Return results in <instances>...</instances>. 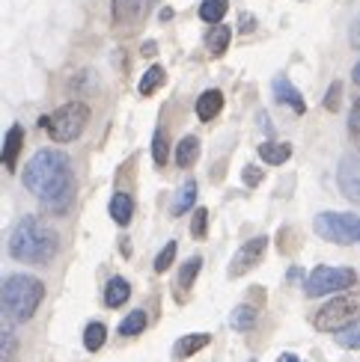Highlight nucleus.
I'll return each mask as SVG.
<instances>
[{"instance_id": "obj_1", "label": "nucleus", "mask_w": 360, "mask_h": 362, "mask_svg": "<svg viewBox=\"0 0 360 362\" xmlns=\"http://www.w3.org/2000/svg\"><path fill=\"white\" fill-rule=\"evenodd\" d=\"M24 187L42 202L48 214H66L74 202V173L72 160L60 148H39L21 173Z\"/></svg>"}, {"instance_id": "obj_2", "label": "nucleus", "mask_w": 360, "mask_h": 362, "mask_svg": "<svg viewBox=\"0 0 360 362\" xmlns=\"http://www.w3.org/2000/svg\"><path fill=\"white\" fill-rule=\"evenodd\" d=\"M57 250H60L57 229L36 214L21 217L9 235V255L27 264H51Z\"/></svg>"}, {"instance_id": "obj_3", "label": "nucleus", "mask_w": 360, "mask_h": 362, "mask_svg": "<svg viewBox=\"0 0 360 362\" xmlns=\"http://www.w3.org/2000/svg\"><path fill=\"white\" fill-rule=\"evenodd\" d=\"M45 300V285L36 276L12 274L4 279L0 288V303H4V318L12 324H24L36 315L39 303Z\"/></svg>"}, {"instance_id": "obj_4", "label": "nucleus", "mask_w": 360, "mask_h": 362, "mask_svg": "<svg viewBox=\"0 0 360 362\" xmlns=\"http://www.w3.org/2000/svg\"><path fill=\"white\" fill-rule=\"evenodd\" d=\"M39 125L51 134V140L57 143H74L89 125V107L84 101H69L63 107H57L54 113L42 116Z\"/></svg>"}, {"instance_id": "obj_5", "label": "nucleus", "mask_w": 360, "mask_h": 362, "mask_svg": "<svg viewBox=\"0 0 360 362\" xmlns=\"http://www.w3.org/2000/svg\"><path fill=\"white\" fill-rule=\"evenodd\" d=\"M313 229L319 238L331 240L339 247H351L360 240V217L357 214H339V211H325L313 220Z\"/></svg>"}, {"instance_id": "obj_6", "label": "nucleus", "mask_w": 360, "mask_h": 362, "mask_svg": "<svg viewBox=\"0 0 360 362\" xmlns=\"http://www.w3.org/2000/svg\"><path fill=\"white\" fill-rule=\"evenodd\" d=\"M357 282V274L351 267H327L319 264L304 282V291L307 297H325V294H337V291H346Z\"/></svg>"}, {"instance_id": "obj_7", "label": "nucleus", "mask_w": 360, "mask_h": 362, "mask_svg": "<svg viewBox=\"0 0 360 362\" xmlns=\"http://www.w3.org/2000/svg\"><path fill=\"white\" fill-rule=\"evenodd\" d=\"M357 312H360V294H342V297H334L331 303H325L313 315V327L337 333V329H342L349 321L357 318Z\"/></svg>"}, {"instance_id": "obj_8", "label": "nucleus", "mask_w": 360, "mask_h": 362, "mask_svg": "<svg viewBox=\"0 0 360 362\" xmlns=\"http://www.w3.org/2000/svg\"><path fill=\"white\" fill-rule=\"evenodd\" d=\"M158 0H113L111 4V18H113V27L119 30H137L149 12L155 9Z\"/></svg>"}, {"instance_id": "obj_9", "label": "nucleus", "mask_w": 360, "mask_h": 362, "mask_svg": "<svg viewBox=\"0 0 360 362\" xmlns=\"http://www.w3.org/2000/svg\"><path fill=\"white\" fill-rule=\"evenodd\" d=\"M265 250H268V238H265V235L250 238L247 244H242V247H238V252L232 255V262H230V267H227V276H230V279H238V276L250 274V270L262 262Z\"/></svg>"}, {"instance_id": "obj_10", "label": "nucleus", "mask_w": 360, "mask_h": 362, "mask_svg": "<svg viewBox=\"0 0 360 362\" xmlns=\"http://www.w3.org/2000/svg\"><path fill=\"white\" fill-rule=\"evenodd\" d=\"M337 185H339V193L346 196L349 202L360 205V158L357 155H346L339 160Z\"/></svg>"}, {"instance_id": "obj_11", "label": "nucleus", "mask_w": 360, "mask_h": 362, "mask_svg": "<svg viewBox=\"0 0 360 362\" xmlns=\"http://www.w3.org/2000/svg\"><path fill=\"white\" fill-rule=\"evenodd\" d=\"M200 270H203V255H191L185 264H179V274H176V282H173V297L179 300V303L188 300L193 282H197V276H200Z\"/></svg>"}, {"instance_id": "obj_12", "label": "nucleus", "mask_w": 360, "mask_h": 362, "mask_svg": "<svg viewBox=\"0 0 360 362\" xmlns=\"http://www.w3.org/2000/svg\"><path fill=\"white\" fill-rule=\"evenodd\" d=\"M271 89H274V98H277L280 104H286V107H292L298 116H304V113H307V104H304L301 93H298V89L292 86V81L286 78V74H277L274 83H271Z\"/></svg>"}, {"instance_id": "obj_13", "label": "nucleus", "mask_w": 360, "mask_h": 362, "mask_svg": "<svg viewBox=\"0 0 360 362\" xmlns=\"http://www.w3.org/2000/svg\"><path fill=\"white\" fill-rule=\"evenodd\" d=\"M223 110V93L220 89H206V93L197 98V119L200 122H212L215 116H220Z\"/></svg>"}, {"instance_id": "obj_14", "label": "nucleus", "mask_w": 360, "mask_h": 362, "mask_svg": "<svg viewBox=\"0 0 360 362\" xmlns=\"http://www.w3.org/2000/svg\"><path fill=\"white\" fill-rule=\"evenodd\" d=\"M21 143H24V128H21V125H12V128L6 131V140H4V167H6L9 173L15 170V160H18Z\"/></svg>"}, {"instance_id": "obj_15", "label": "nucleus", "mask_w": 360, "mask_h": 362, "mask_svg": "<svg viewBox=\"0 0 360 362\" xmlns=\"http://www.w3.org/2000/svg\"><path fill=\"white\" fill-rule=\"evenodd\" d=\"M230 39H232V30L227 24H212V30H208L206 36V48L212 57H223L230 48Z\"/></svg>"}, {"instance_id": "obj_16", "label": "nucleus", "mask_w": 360, "mask_h": 362, "mask_svg": "<svg viewBox=\"0 0 360 362\" xmlns=\"http://www.w3.org/2000/svg\"><path fill=\"white\" fill-rule=\"evenodd\" d=\"M208 341H212V336H208V333H191V336H182V339L176 341L173 354H176V359H188V356H193V354H200Z\"/></svg>"}, {"instance_id": "obj_17", "label": "nucleus", "mask_w": 360, "mask_h": 362, "mask_svg": "<svg viewBox=\"0 0 360 362\" xmlns=\"http://www.w3.org/2000/svg\"><path fill=\"white\" fill-rule=\"evenodd\" d=\"M128 297H131V285H128V279L113 276V279L108 282V288H104V306H108V309H116V306H123Z\"/></svg>"}, {"instance_id": "obj_18", "label": "nucleus", "mask_w": 360, "mask_h": 362, "mask_svg": "<svg viewBox=\"0 0 360 362\" xmlns=\"http://www.w3.org/2000/svg\"><path fill=\"white\" fill-rule=\"evenodd\" d=\"M111 217H113V223L116 226H128L131 223V217H134V199L128 193H113V199H111Z\"/></svg>"}, {"instance_id": "obj_19", "label": "nucleus", "mask_w": 360, "mask_h": 362, "mask_svg": "<svg viewBox=\"0 0 360 362\" xmlns=\"http://www.w3.org/2000/svg\"><path fill=\"white\" fill-rule=\"evenodd\" d=\"M197 158H200V140L193 137V134H188V137H182L176 146V163L182 170H188V167L197 163Z\"/></svg>"}, {"instance_id": "obj_20", "label": "nucleus", "mask_w": 360, "mask_h": 362, "mask_svg": "<svg viewBox=\"0 0 360 362\" xmlns=\"http://www.w3.org/2000/svg\"><path fill=\"white\" fill-rule=\"evenodd\" d=\"M193 202H197V181L188 178L185 185L179 187V193H176V202H173V217H182L185 211H191V208H193Z\"/></svg>"}, {"instance_id": "obj_21", "label": "nucleus", "mask_w": 360, "mask_h": 362, "mask_svg": "<svg viewBox=\"0 0 360 362\" xmlns=\"http://www.w3.org/2000/svg\"><path fill=\"white\" fill-rule=\"evenodd\" d=\"M259 158L265 163H274V167H280V163H286L292 158V146L289 143H262L259 146Z\"/></svg>"}, {"instance_id": "obj_22", "label": "nucleus", "mask_w": 360, "mask_h": 362, "mask_svg": "<svg viewBox=\"0 0 360 362\" xmlns=\"http://www.w3.org/2000/svg\"><path fill=\"white\" fill-rule=\"evenodd\" d=\"M334 341L339 344V348H346V351H360V321H349L342 329H337L334 333Z\"/></svg>"}, {"instance_id": "obj_23", "label": "nucleus", "mask_w": 360, "mask_h": 362, "mask_svg": "<svg viewBox=\"0 0 360 362\" xmlns=\"http://www.w3.org/2000/svg\"><path fill=\"white\" fill-rule=\"evenodd\" d=\"M257 324V306H235L232 315H230V327L235 333H247Z\"/></svg>"}, {"instance_id": "obj_24", "label": "nucleus", "mask_w": 360, "mask_h": 362, "mask_svg": "<svg viewBox=\"0 0 360 362\" xmlns=\"http://www.w3.org/2000/svg\"><path fill=\"white\" fill-rule=\"evenodd\" d=\"M230 9V0H203L200 4V18L206 24H220L223 15Z\"/></svg>"}, {"instance_id": "obj_25", "label": "nucleus", "mask_w": 360, "mask_h": 362, "mask_svg": "<svg viewBox=\"0 0 360 362\" xmlns=\"http://www.w3.org/2000/svg\"><path fill=\"white\" fill-rule=\"evenodd\" d=\"M104 339H108V327H104L101 321H93V324H86V329H84V348H86L89 354L101 351Z\"/></svg>"}, {"instance_id": "obj_26", "label": "nucleus", "mask_w": 360, "mask_h": 362, "mask_svg": "<svg viewBox=\"0 0 360 362\" xmlns=\"http://www.w3.org/2000/svg\"><path fill=\"white\" fill-rule=\"evenodd\" d=\"M152 158H155V167H167V158H170V137H167V128H155V137H152Z\"/></svg>"}, {"instance_id": "obj_27", "label": "nucleus", "mask_w": 360, "mask_h": 362, "mask_svg": "<svg viewBox=\"0 0 360 362\" xmlns=\"http://www.w3.org/2000/svg\"><path fill=\"white\" fill-rule=\"evenodd\" d=\"M149 318H146V312H131L128 318H123V324H119V336H125V339H134V336H140L143 329H146Z\"/></svg>"}, {"instance_id": "obj_28", "label": "nucleus", "mask_w": 360, "mask_h": 362, "mask_svg": "<svg viewBox=\"0 0 360 362\" xmlns=\"http://www.w3.org/2000/svg\"><path fill=\"white\" fill-rule=\"evenodd\" d=\"M164 81H167V71H164L161 66H152L143 74V81H140V95H152L155 89L164 86Z\"/></svg>"}, {"instance_id": "obj_29", "label": "nucleus", "mask_w": 360, "mask_h": 362, "mask_svg": "<svg viewBox=\"0 0 360 362\" xmlns=\"http://www.w3.org/2000/svg\"><path fill=\"white\" fill-rule=\"evenodd\" d=\"M176 250H179V247H176V240H170V244H164V250L155 255V264H152V267H155V274H164V270H170V267H173Z\"/></svg>"}, {"instance_id": "obj_30", "label": "nucleus", "mask_w": 360, "mask_h": 362, "mask_svg": "<svg viewBox=\"0 0 360 362\" xmlns=\"http://www.w3.org/2000/svg\"><path fill=\"white\" fill-rule=\"evenodd\" d=\"M208 232V211L206 208H197L193 211V220H191V238L193 240H203Z\"/></svg>"}, {"instance_id": "obj_31", "label": "nucleus", "mask_w": 360, "mask_h": 362, "mask_svg": "<svg viewBox=\"0 0 360 362\" xmlns=\"http://www.w3.org/2000/svg\"><path fill=\"white\" fill-rule=\"evenodd\" d=\"M339 98H342V83H339V81H334V83H331V89H327V95H325V110L337 113V110H339Z\"/></svg>"}, {"instance_id": "obj_32", "label": "nucleus", "mask_w": 360, "mask_h": 362, "mask_svg": "<svg viewBox=\"0 0 360 362\" xmlns=\"http://www.w3.org/2000/svg\"><path fill=\"white\" fill-rule=\"evenodd\" d=\"M292 238H298V235H295V232L289 229V226H286V229H283V232H280V250H283V252H286V255H292V252H295L298 247H301V244H298V240H295V244H292Z\"/></svg>"}, {"instance_id": "obj_33", "label": "nucleus", "mask_w": 360, "mask_h": 362, "mask_svg": "<svg viewBox=\"0 0 360 362\" xmlns=\"http://www.w3.org/2000/svg\"><path fill=\"white\" fill-rule=\"evenodd\" d=\"M349 134H351V137H360V98L351 104V113H349Z\"/></svg>"}, {"instance_id": "obj_34", "label": "nucleus", "mask_w": 360, "mask_h": 362, "mask_svg": "<svg viewBox=\"0 0 360 362\" xmlns=\"http://www.w3.org/2000/svg\"><path fill=\"white\" fill-rule=\"evenodd\" d=\"M242 178H244V185H247V187H259L265 175H262V170H259V167H244Z\"/></svg>"}, {"instance_id": "obj_35", "label": "nucleus", "mask_w": 360, "mask_h": 362, "mask_svg": "<svg viewBox=\"0 0 360 362\" xmlns=\"http://www.w3.org/2000/svg\"><path fill=\"white\" fill-rule=\"evenodd\" d=\"M238 30H242V33L247 36V33H253V30H257V18H253V15H242V24H238Z\"/></svg>"}, {"instance_id": "obj_36", "label": "nucleus", "mask_w": 360, "mask_h": 362, "mask_svg": "<svg viewBox=\"0 0 360 362\" xmlns=\"http://www.w3.org/2000/svg\"><path fill=\"white\" fill-rule=\"evenodd\" d=\"M286 279H289V282H307V274H304V267H289Z\"/></svg>"}, {"instance_id": "obj_37", "label": "nucleus", "mask_w": 360, "mask_h": 362, "mask_svg": "<svg viewBox=\"0 0 360 362\" xmlns=\"http://www.w3.org/2000/svg\"><path fill=\"white\" fill-rule=\"evenodd\" d=\"M12 339H9V329H4V359H9V354H12Z\"/></svg>"}, {"instance_id": "obj_38", "label": "nucleus", "mask_w": 360, "mask_h": 362, "mask_svg": "<svg viewBox=\"0 0 360 362\" xmlns=\"http://www.w3.org/2000/svg\"><path fill=\"white\" fill-rule=\"evenodd\" d=\"M155 51H158V45H155V42H146V45H143V57H152Z\"/></svg>"}, {"instance_id": "obj_39", "label": "nucleus", "mask_w": 360, "mask_h": 362, "mask_svg": "<svg viewBox=\"0 0 360 362\" xmlns=\"http://www.w3.org/2000/svg\"><path fill=\"white\" fill-rule=\"evenodd\" d=\"M351 81L360 86V63H357V66H354V71H351Z\"/></svg>"}, {"instance_id": "obj_40", "label": "nucleus", "mask_w": 360, "mask_h": 362, "mask_svg": "<svg viewBox=\"0 0 360 362\" xmlns=\"http://www.w3.org/2000/svg\"><path fill=\"white\" fill-rule=\"evenodd\" d=\"M173 18V9H161V21H170Z\"/></svg>"}, {"instance_id": "obj_41", "label": "nucleus", "mask_w": 360, "mask_h": 362, "mask_svg": "<svg viewBox=\"0 0 360 362\" xmlns=\"http://www.w3.org/2000/svg\"><path fill=\"white\" fill-rule=\"evenodd\" d=\"M280 362H298V359H295V356H292V354H286V356H283V359H280Z\"/></svg>"}, {"instance_id": "obj_42", "label": "nucleus", "mask_w": 360, "mask_h": 362, "mask_svg": "<svg viewBox=\"0 0 360 362\" xmlns=\"http://www.w3.org/2000/svg\"><path fill=\"white\" fill-rule=\"evenodd\" d=\"M250 362H257V359H250Z\"/></svg>"}]
</instances>
